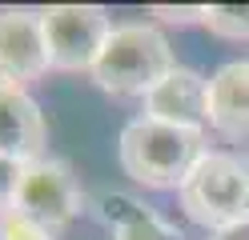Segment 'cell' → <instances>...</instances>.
<instances>
[{"mask_svg":"<svg viewBox=\"0 0 249 240\" xmlns=\"http://www.w3.org/2000/svg\"><path fill=\"white\" fill-rule=\"evenodd\" d=\"M217 240H249V224H241V228H233V232H221Z\"/></svg>","mask_w":249,"mask_h":240,"instance_id":"16","label":"cell"},{"mask_svg":"<svg viewBox=\"0 0 249 240\" xmlns=\"http://www.w3.org/2000/svg\"><path fill=\"white\" fill-rule=\"evenodd\" d=\"M124 176H133L145 188H181L189 172L205 156V132L201 128L165 124L153 116H137L124 124L117 144Z\"/></svg>","mask_w":249,"mask_h":240,"instance_id":"1","label":"cell"},{"mask_svg":"<svg viewBox=\"0 0 249 240\" xmlns=\"http://www.w3.org/2000/svg\"><path fill=\"white\" fill-rule=\"evenodd\" d=\"M20 176H24V164H20V160L0 156V216H4V212H12V204H17Z\"/></svg>","mask_w":249,"mask_h":240,"instance_id":"14","label":"cell"},{"mask_svg":"<svg viewBox=\"0 0 249 240\" xmlns=\"http://www.w3.org/2000/svg\"><path fill=\"white\" fill-rule=\"evenodd\" d=\"M0 240H56V228H49L36 216L12 208V212L0 216Z\"/></svg>","mask_w":249,"mask_h":240,"instance_id":"12","label":"cell"},{"mask_svg":"<svg viewBox=\"0 0 249 240\" xmlns=\"http://www.w3.org/2000/svg\"><path fill=\"white\" fill-rule=\"evenodd\" d=\"M173 68V48L153 24H121L92 64V80L117 96H149Z\"/></svg>","mask_w":249,"mask_h":240,"instance_id":"3","label":"cell"},{"mask_svg":"<svg viewBox=\"0 0 249 240\" xmlns=\"http://www.w3.org/2000/svg\"><path fill=\"white\" fill-rule=\"evenodd\" d=\"M97 216L105 224H113V232H121L129 224H141L145 216H153V208H145L141 200L124 196V192H101L97 196Z\"/></svg>","mask_w":249,"mask_h":240,"instance_id":"10","label":"cell"},{"mask_svg":"<svg viewBox=\"0 0 249 240\" xmlns=\"http://www.w3.org/2000/svg\"><path fill=\"white\" fill-rule=\"evenodd\" d=\"M44 140H49V128L36 100L24 88L0 84V156L33 164L44 156Z\"/></svg>","mask_w":249,"mask_h":240,"instance_id":"7","label":"cell"},{"mask_svg":"<svg viewBox=\"0 0 249 240\" xmlns=\"http://www.w3.org/2000/svg\"><path fill=\"white\" fill-rule=\"evenodd\" d=\"M49 64L44 44V20L33 8H4L0 12V84L24 88L36 80Z\"/></svg>","mask_w":249,"mask_h":240,"instance_id":"6","label":"cell"},{"mask_svg":"<svg viewBox=\"0 0 249 240\" xmlns=\"http://www.w3.org/2000/svg\"><path fill=\"white\" fill-rule=\"evenodd\" d=\"M12 208L36 216L40 224H49V228H60V224H69L85 208V200H81V188H76L65 160L40 156L33 164H24L20 188H17V204Z\"/></svg>","mask_w":249,"mask_h":240,"instance_id":"5","label":"cell"},{"mask_svg":"<svg viewBox=\"0 0 249 240\" xmlns=\"http://www.w3.org/2000/svg\"><path fill=\"white\" fill-rule=\"evenodd\" d=\"M205 28L221 40H249V4H205Z\"/></svg>","mask_w":249,"mask_h":240,"instance_id":"11","label":"cell"},{"mask_svg":"<svg viewBox=\"0 0 249 240\" xmlns=\"http://www.w3.org/2000/svg\"><path fill=\"white\" fill-rule=\"evenodd\" d=\"M44 20V44H49V64L60 72H81L105 52L113 24H108L105 8L97 4H53L40 12Z\"/></svg>","mask_w":249,"mask_h":240,"instance_id":"4","label":"cell"},{"mask_svg":"<svg viewBox=\"0 0 249 240\" xmlns=\"http://www.w3.org/2000/svg\"><path fill=\"white\" fill-rule=\"evenodd\" d=\"M113 240H181L169 224L153 212V216H145L141 224H129V228H121V232H113Z\"/></svg>","mask_w":249,"mask_h":240,"instance_id":"13","label":"cell"},{"mask_svg":"<svg viewBox=\"0 0 249 240\" xmlns=\"http://www.w3.org/2000/svg\"><path fill=\"white\" fill-rule=\"evenodd\" d=\"M181 208L209 232H233L249 224V156L205 152L181 188Z\"/></svg>","mask_w":249,"mask_h":240,"instance_id":"2","label":"cell"},{"mask_svg":"<svg viewBox=\"0 0 249 240\" xmlns=\"http://www.w3.org/2000/svg\"><path fill=\"white\" fill-rule=\"evenodd\" d=\"M209 124L225 136H249V60L221 64L209 80Z\"/></svg>","mask_w":249,"mask_h":240,"instance_id":"9","label":"cell"},{"mask_svg":"<svg viewBox=\"0 0 249 240\" xmlns=\"http://www.w3.org/2000/svg\"><path fill=\"white\" fill-rule=\"evenodd\" d=\"M153 16H161V20H169V24H193V20H201L205 24V4H153Z\"/></svg>","mask_w":249,"mask_h":240,"instance_id":"15","label":"cell"},{"mask_svg":"<svg viewBox=\"0 0 249 240\" xmlns=\"http://www.w3.org/2000/svg\"><path fill=\"white\" fill-rule=\"evenodd\" d=\"M145 116L181 128H201L209 120V80L193 68H173L145 96Z\"/></svg>","mask_w":249,"mask_h":240,"instance_id":"8","label":"cell"}]
</instances>
